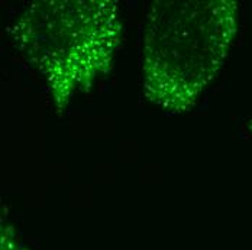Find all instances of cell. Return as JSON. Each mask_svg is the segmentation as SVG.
Returning <instances> with one entry per match:
<instances>
[{"instance_id": "obj_1", "label": "cell", "mask_w": 252, "mask_h": 250, "mask_svg": "<svg viewBox=\"0 0 252 250\" xmlns=\"http://www.w3.org/2000/svg\"><path fill=\"white\" fill-rule=\"evenodd\" d=\"M239 29L235 0H154L145 16V100L168 114L194 109L226 62Z\"/></svg>"}, {"instance_id": "obj_2", "label": "cell", "mask_w": 252, "mask_h": 250, "mask_svg": "<svg viewBox=\"0 0 252 250\" xmlns=\"http://www.w3.org/2000/svg\"><path fill=\"white\" fill-rule=\"evenodd\" d=\"M13 47L45 83L57 116L112 73L124 41L116 0L32 1L7 28Z\"/></svg>"}, {"instance_id": "obj_3", "label": "cell", "mask_w": 252, "mask_h": 250, "mask_svg": "<svg viewBox=\"0 0 252 250\" xmlns=\"http://www.w3.org/2000/svg\"><path fill=\"white\" fill-rule=\"evenodd\" d=\"M248 130H250V133H251L252 136V119L250 120V123H248Z\"/></svg>"}]
</instances>
